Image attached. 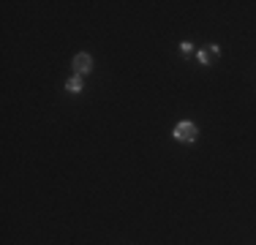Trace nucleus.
<instances>
[{
    "instance_id": "obj_1",
    "label": "nucleus",
    "mask_w": 256,
    "mask_h": 245,
    "mask_svg": "<svg viewBox=\"0 0 256 245\" xmlns=\"http://www.w3.org/2000/svg\"><path fill=\"white\" fill-rule=\"evenodd\" d=\"M174 136H178L180 142L191 144L194 139H196V126H194V122H180V126L174 128Z\"/></svg>"
},
{
    "instance_id": "obj_5",
    "label": "nucleus",
    "mask_w": 256,
    "mask_h": 245,
    "mask_svg": "<svg viewBox=\"0 0 256 245\" xmlns=\"http://www.w3.org/2000/svg\"><path fill=\"white\" fill-rule=\"evenodd\" d=\"M180 49H182V54H186V58H188V54H191V52H194V46H191V44H188V41H186V44H182Z\"/></svg>"
},
{
    "instance_id": "obj_2",
    "label": "nucleus",
    "mask_w": 256,
    "mask_h": 245,
    "mask_svg": "<svg viewBox=\"0 0 256 245\" xmlns=\"http://www.w3.org/2000/svg\"><path fill=\"white\" fill-rule=\"evenodd\" d=\"M90 68H93V60H90V54H76V58H74V71H76V76H84Z\"/></svg>"
},
{
    "instance_id": "obj_3",
    "label": "nucleus",
    "mask_w": 256,
    "mask_h": 245,
    "mask_svg": "<svg viewBox=\"0 0 256 245\" xmlns=\"http://www.w3.org/2000/svg\"><path fill=\"white\" fill-rule=\"evenodd\" d=\"M218 54H221V52H218V46L210 44V46H204L202 52H199V60H202L204 66H210V63H216V60H218Z\"/></svg>"
},
{
    "instance_id": "obj_4",
    "label": "nucleus",
    "mask_w": 256,
    "mask_h": 245,
    "mask_svg": "<svg viewBox=\"0 0 256 245\" xmlns=\"http://www.w3.org/2000/svg\"><path fill=\"white\" fill-rule=\"evenodd\" d=\"M66 88H68L71 93H79V90H82V76H71L68 82H66Z\"/></svg>"
}]
</instances>
